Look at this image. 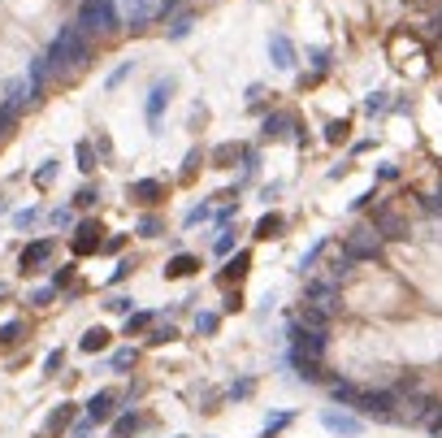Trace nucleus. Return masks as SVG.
I'll use <instances>...</instances> for the list:
<instances>
[{"mask_svg": "<svg viewBox=\"0 0 442 438\" xmlns=\"http://www.w3.org/2000/svg\"><path fill=\"white\" fill-rule=\"evenodd\" d=\"M48 70L53 74H65V70H83L91 61V35H83L78 26H65L61 35L53 39V48H48Z\"/></svg>", "mask_w": 442, "mask_h": 438, "instance_id": "f257e3e1", "label": "nucleus"}, {"mask_svg": "<svg viewBox=\"0 0 442 438\" xmlns=\"http://www.w3.org/2000/svg\"><path fill=\"white\" fill-rule=\"evenodd\" d=\"M399 395H395V386H382V391H373V386H360L356 391V403H351V412H360L365 421H382V426H395L399 421Z\"/></svg>", "mask_w": 442, "mask_h": 438, "instance_id": "f03ea898", "label": "nucleus"}, {"mask_svg": "<svg viewBox=\"0 0 442 438\" xmlns=\"http://www.w3.org/2000/svg\"><path fill=\"white\" fill-rule=\"evenodd\" d=\"M83 35H109V30L122 26V9L118 0H83V9H78V22H74Z\"/></svg>", "mask_w": 442, "mask_h": 438, "instance_id": "7ed1b4c3", "label": "nucleus"}, {"mask_svg": "<svg viewBox=\"0 0 442 438\" xmlns=\"http://www.w3.org/2000/svg\"><path fill=\"white\" fill-rule=\"evenodd\" d=\"M342 252H347L356 265L360 261H378V256H382V239H378L373 226H356V230L342 239Z\"/></svg>", "mask_w": 442, "mask_h": 438, "instance_id": "20e7f679", "label": "nucleus"}, {"mask_svg": "<svg viewBox=\"0 0 442 438\" xmlns=\"http://www.w3.org/2000/svg\"><path fill=\"white\" fill-rule=\"evenodd\" d=\"M174 100V78H156L152 91H147V100H143V118L152 131H160V118H165V109Z\"/></svg>", "mask_w": 442, "mask_h": 438, "instance_id": "39448f33", "label": "nucleus"}, {"mask_svg": "<svg viewBox=\"0 0 442 438\" xmlns=\"http://www.w3.org/2000/svg\"><path fill=\"white\" fill-rule=\"evenodd\" d=\"M269 61H273V70H282V74H291L300 66V48H295V39L286 30H273L269 35Z\"/></svg>", "mask_w": 442, "mask_h": 438, "instance_id": "423d86ee", "label": "nucleus"}, {"mask_svg": "<svg viewBox=\"0 0 442 438\" xmlns=\"http://www.w3.org/2000/svg\"><path fill=\"white\" fill-rule=\"evenodd\" d=\"M321 426L330 430V434H338V438H360V434H365V417H360V412L325 408V412H321Z\"/></svg>", "mask_w": 442, "mask_h": 438, "instance_id": "0eeeda50", "label": "nucleus"}, {"mask_svg": "<svg viewBox=\"0 0 442 438\" xmlns=\"http://www.w3.org/2000/svg\"><path fill=\"white\" fill-rule=\"evenodd\" d=\"M291 131H300V118H295V113H286V109L265 113V122H260V139H265V143L291 139Z\"/></svg>", "mask_w": 442, "mask_h": 438, "instance_id": "6e6552de", "label": "nucleus"}, {"mask_svg": "<svg viewBox=\"0 0 442 438\" xmlns=\"http://www.w3.org/2000/svg\"><path fill=\"white\" fill-rule=\"evenodd\" d=\"M53 252H57V243L53 239H35L30 248L22 252V273H39L48 261H53Z\"/></svg>", "mask_w": 442, "mask_h": 438, "instance_id": "1a4fd4ad", "label": "nucleus"}, {"mask_svg": "<svg viewBox=\"0 0 442 438\" xmlns=\"http://www.w3.org/2000/svg\"><path fill=\"white\" fill-rule=\"evenodd\" d=\"M104 226L100 221H83V226H78V239H74V252L78 256H91V252H100L104 248Z\"/></svg>", "mask_w": 442, "mask_h": 438, "instance_id": "9d476101", "label": "nucleus"}, {"mask_svg": "<svg viewBox=\"0 0 442 438\" xmlns=\"http://www.w3.org/2000/svg\"><path fill=\"white\" fill-rule=\"evenodd\" d=\"M130 204H156L160 196H165V183L160 178H139V183H130Z\"/></svg>", "mask_w": 442, "mask_h": 438, "instance_id": "9b49d317", "label": "nucleus"}, {"mask_svg": "<svg viewBox=\"0 0 442 438\" xmlns=\"http://www.w3.org/2000/svg\"><path fill=\"white\" fill-rule=\"evenodd\" d=\"M113 408H118V395H113V391L91 395V403H87V421H95V426H104V421H113Z\"/></svg>", "mask_w": 442, "mask_h": 438, "instance_id": "f8f14e48", "label": "nucleus"}, {"mask_svg": "<svg viewBox=\"0 0 442 438\" xmlns=\"http://www.w3.org/2000/svg\"><path fill=\"white\" fill-rule=\"evenodd\" d=\"M191 273H200V256L191 252H178L165 261V278H191Z\"/></svg>", "mask_w": 442, "mask_h": 438, "instance_id": "ddd939ff", "label": "nucleus"}, {"mask_svg": "<svg viewBox=\"0 0 442 438\" xmlns=\"http://www.w3.org/2000/svg\"><path fill=\"white\" fill-rule=\"evenodd\" d=\"M282 230H286V217H282V213H265V217L256 221V239H260V243L282 239Z\"/></svg>", "mask_w": 442, "mask_h": 438, "instance_id": "4468645a", "label": "nucleus"}, {"mask_svg": "<svg viewBox=\"0 0 442 438\" xmlns=\"http://www.w3.org/2000/svg\"><path fill=\"white\" fill-rule=\"evenodd\" d=\"M248 265H252V252H239V256H230V265H225V273H221V286H234V278L243 282V273H248Z\"/></svg>", "mask_w": 442, "mask_h": 438, "instance_id": "2eb2a0df", "label": "nucleus"}, {"mask_svg": "<svg viewBox=\"0 0 442 438\" xmlns=\"http://www.w3.org/2000/svg\"><path fill=\"white\" fill-rule=\"evenodd\" d=\"M191 26H195V13H178V18H169V26H165V35H169V44H178V39H187V35H191Z\"/></svg>", "mask_w": 442, "mask_h": 438, "instance_id": "dca6fc26", "label": "nucleus"}, {"mask_svg": "<svg viewBox=\"0 0 442 438\" xmlns=\"http://www.w3.org/2000/svg\"><path fill=\"white\" fill-rule=\"evenodd\" d=\"M291 421H295V412H269L265 426H260V438H277V434L291 426Z\"/></svg>", "mask_w": 442, "mask_h": 438, "instance_id": "f3484780", "label": "nucleus"}, {"mask_svg": "<svg viewBox=\"0 0 442 438\" xmlns=\"http://www.w3.org/2000/svg\"><path fill=\"white\" fill-rule=\"evenodd\" d=\"M109 338H113V334H109L104 326H91V330L83 334V343H78V347H83V352H104V347H109Z\"/></svg>", "mask_w": 442, "mask_h": 438, "instance_id": "a211bd4d", "label": "nucleus"}, {"mask_svg": "<svg viewBox=\"0 0 442 438\" xmlns=\"http://www.w3.org/2000/svg\"><path fill=\"white\" fill-rule=\"evenodd\" d=\"M234 243H239V230H234V226H221L217 239H212V252H217V256H230Z\"/></svg>", "mask_w": 442, "mask_h": 438, "instance_id": "6ab92c4d", "label": "nucleus"}, {"mask_svg": "<svg viewBox=\"0 0 442 438\" xmlns=\"http://www.w3.org/2000/svg\"><path fill=\"white\" fill-rule=\"evenodd\" d=\"M212 213H217V208H212V200H204V204H195L191 213L183 217V230H195V226H200V221H212Z\"/></svg>", "mask_w": 442, "mask_h": 438, "instance_id": "aec40b11", "label": "nucleus"}, {"mask_svg": "<svg viewBox=\"0 0 442 438\" xmlns=\"http://www.w3.org/2000/svg\"><path fill=\"white\" fill-rule=\"evenodd\" d=\"M356 391H360L356 382H330V399L342 403V408H351V403H356Z\"/></svg>", "mask_w": 442, "mask_h": 438, "instance_id": "412c9836", "label": "nucleus"}, {"mask_svg": "<svg viewBox=\"0 0 442 438\" xmlns=\"http://www.w3.org/2000/svg\"><path fill=\"white\" fill-rule=\"evenodd\" d=\"M390 104H395V100H390V91L382 87V91H373V95H365V113H369V118H378V113H386Z\"/></svg>", "mask_w": 442, "mask_h": 438, "instance_id": "4be33fe9", "label": "nucleus"}, {"mask_svg": "<svg viewBox=\"0 0 442 438\" xmlns=\"http://www.w3.org/2000/svg\"><path fill=\"white\" fill-rule=\"evenodd\" d=\"M243 152H248V148H239V143H221V148L212 152V165H217V170H230V161L243 156Z\"/></svg>", "mask_w": 442, "mask_h": 438, "instance_id": "5701e85b", "label": "nucleus"}, {"mask_svg": "<svg viewBox=\"0 0 442 438\" xmlns=\"http://www.w3.org/2000/svg\"><path fill=\"white\" fill-rule=\"evenodd\" d=\"M152 321H156V313H147V308H143V313H130L126 317V334L135 338V334H143L147 326H152Z\"/></svg>", "mask_w": 442, "mask_h": 438, "instance_id": "b1692460", "label": "nucleus"}, {"mask_svg": "<svg viewBox=\"0 0 442 438\" xmlns=\"http://www.w3.org/2000/svg\"><path fill=\"white\" fill-rule=\"evenodd\" d=\"M22 334H26L22 321H9V326H0V347H18V343H22Z\"/></svg>", "mask_w": 442, "mask_h": 438, "instance_id": "393cba45", "label": "nucleus"}, {"mask_svg": "<svg viewBox=\"0 0 442 438\" xmlns=\"http://www.w3.org/2000/svg\"><path fill=\"white\" fill-rule=\"evenodd\" d=\"M325 248H330V239H317V243H313V252H304V261H300V273H313Z\"/></svg>", "mask_w": 442, "mask_h": 438, "instance_id": "a878e982", "label": "nucleus"}, {"mask_svg": "<svg viewBox=\"0 0 442 438\" xmlns=\"http://www.w3.org/2000/svg\"><path fill=\"white\" fill-rule=\"evenodd\" d=\"M308 57H313V78H308V83H317V78L330 70V48H313Z\"/></svg>", "mask_w": 442, "mask_h": 438, "instance_id": "bb28decb", "label": "nucleus"}, {"mask_svg": "<svg viewBox=\"0 0 442 438\" xmlns=\"http://www.w3.org/2000/svg\"><path fill=\"white\" fill-rule=\"evenodd\" d=\"M78 170H83V174H91V170H95V143H91V139L78 143Z\"/></svg>", "mask_w": 442, "mask_h": 438, "instance_id": "cd10ccee", "label": "nucleus"}, {"mask_svg": "<svg viewBox=\"0 0 442 438\" xmlns=\"http://www.w3.org/2000/svg\"><path fill=\"white\" fill-rule=\"evenodd\" d=\"M135 426H139V417H135V412L118 417V421H113V438H130V434H135Z\"/></svg>", "mask_w": 442, "mask_h": 438, "instance_id": "c85d7f7f", "label": "nucleus"}, {"mask_svg": "<svg viewBox=\"0 0 442 438\" xmlns=\"http://www.w3.org/2000/svg\"><path fill=\"white\" fill-rule=\"evenodd\" d=\"M347 135H351V122H347V118H338V122L325 126V139H330V143H342Z\"/></svg>", "mask_w": 442, "mask_h": 438, "instance_id": "c756f323", "label": "nucleus"}, {"mask_svg": "<svg viewBox=\"0 0 442 438\" xmlns=\"http://www.w3.org/2000/svg\"><path fill=\"white\" fill-rule=\"evenodd\" d=\"M217 326H221V313H200L195 317V330L200 334H217Z\"/></svg>", "mask_w": 442, "mask_h": 438, "instance_id": "7c9ffc66", "label": "nucleus"}, {"mask_svg": "<svg viewBox=\"0 0 442 438\" xmlns=\"http://www.w3.org/2000/svg\"><path fill=\"white\" fill-rule=\"evenodd\" d=\"M70 421H74V403H61V412L48 421V434H57L61 426H70Z\"/></svg>", "mask_w": 442, "mask_h": 438, "instance_id": "2f4dec72", "label": "nucleus"}, {"mask_svg": "<svg viewBox=\"0 0 442 438\" xmlns=\"http://www.w3.org/2000/svg\"><path fill=\"white\" fill-rule=\"evenodd\" d=\"M135 230H139L143 239H156V235H160V217H152V213H147V217H139V226H135Z\"/></svg>", "mask_w": 442, "mask_h": 438, "instance_id": "473e14b6", "label": "nucleus"}, {"mask_svg": "<svg viewBox=\"0 0 442 438\" xmlns=\"http://www.w3.org/2000/svg\"><path fill=\"white\" fill-rule=\"evenodd\" d=\"M425 430H430L434 438H442V403H438V408L430 412V421H425Z\"/></svg>", "mask_w": 442, "mask_h": 438, "instance_id": "72a5a7b5", "label": "nucleus"}, {"mask_svg": "<svg viewBox=\"0 0 442 438\" xmlns=\"http://www.w3.org/2000/svg\"><path fill=\"white\" fill-rule=\"evenodd\" d=\"M53 178H57V161H44V170L35 174V183H39V187H48Z\"/></svg>", "mask_w": 442, "mask_h": 438, "instance_id": "f704fd0d", "label": "nucleus"}, {"mask_svg": "<svg viewBox=\"0 0 442 438\" xmlns=\"http://www.w3.org/2000/svg\"><path fill=\"white\" fill-rule=\"evenodd\" d=\"M109 308H113V313H126V317H130V313H135V300H126V295H113V300H109Z\"/></svg>", "mask_w": 442, "mask_h": 438, "instance_id": "c9c22d12", "label": "nucleus"}, {"mask_svg": "<svg viewBox=\"0 0 442 438\" xmlns=\"http://www.w3.org/2000/svg\"><path fill=\"white\" fill-rule=\"evenodd\" d=\"M252 391H256V382H252V378H243V382H234V386H230V395H234V399H248Z\"/></svg>", "mask_w": 442, "mask_h": 438, "instance_id": "e433bc0d", "label": "nucleus"}, {"mask_svg": "<svg viewBox=\"0 0 442 438\" xmlns=\"http://www.w3.org/2000/svg\"><path fill=\"white\" fill-rule=\"evenodd\" d=\"M260 100H265V83H252L248 87V109H260Z\"/></svg>", "mask_w": 442, "mask_h": 438, "instance_id": "4c0bfd02", "label": "nucleus"}, {"mask_svg": "<svg viewBox=\"0 0 442 438\" xmlns=\"http://www.w3.org/2000/svg\"><path fill=\"white\" fill-rule=\"evenodd\" d=\"M70 282H74V265H65V269L53 273V286H70Z\"/></svg>", "mask_w": 442, "mask_h": 438, "instance_id": "58836bf2", "label": "nucleus"}, {"mask_svg": "<svg viewBox=\"0 0 442 438\" xmlns=\"http://www.w3.org/2000/svg\"><path fill=\"white\" fill-rule=\"evenodd\" d=\"M126 74H130V61H126V66H118V70H113V74L104 78V87L113 91V87H118V83H122V78H126Z\"/></svg>", "mask_w": 442, "mask_h": 438, "instance_id": "ea45409f", "label": "nucleus"}, {"mask_svg": "<svg viewBox=\"0 0 442 438\" xmlns=\"http://www.w3.org/2000/svg\"><path fill=\"white\" fill-rule=\"evenodd\" d=\"M74 204H78V208H91V204H95V187H83V191L74 196Z\"/></svg>", "mask_w": 442, "mask_h": 438, "instance_id": "a19ab883", "label": "nucleus"}, {"mask_svg": "<svg viewBox=\"0 0 442 438\" xmlns=\"http://www.w3.org/2000/svg\"><path fill=\"white\" fill-rule=\"evenodd\" d=\"M277 196H282V183H269V187H260V200H265V204H273Z\"/></svg>", "mask_w": 442, "mask_h": 438, "instance_id": "79ce46f5", "label": "nucleus"}, {"mask_svg": "<svg viewBox=\"0 0 442 438\" xmlns=\"http://www.w3.org/2000/svg\"><path fill=\"white\" fill-rule=\"evenodd\" d=\"M378 178H382V183H395V178H399V165H390V161H386V165H378Z\"/></svg>", "mask_w": 442, "mask_h": 438, "instance_id": "37998d69", "label": "nucleus"}, {"mask_svg": "<svg viewBox=\"0 0 442 438\" xmlns=\"http://www.w3.org/2000/svg\"><path fill=\"white\" fill-rule=\"evenodd\" d=\"M174 338H178V330H174V326H169V330H165V326H160V330L152 334V343H174Z\"/></svg>", "mask_w": 442, "mask_h": 438, "instance_id": "c03bdc74", "label": "nucleus"}, {"mask_svg": "<svg viewBox=\"0 0 442 438\" xmlns=\"http://www.w3.org/2000/svg\"><path fill=\"white\" fill-rule=\"evenodd\" d=\"M61 365H65V352H53V356H48V361H44V369H48V373H57Z\"/></svg>", "mask_w": 442, "mask_h": 438, "instance_id": "a18cd8bd", "label": "nucleus"}, {"mask_svg": "<svg viewBox=\"0 0 442 438\" xmlns=\"http://www.w3.org/2000/svg\"><path fill=\"white\" fill-rule=\"evenodd\" d=\"M130 361H135V352H118V356H113V369H126Z\"/></svg>", "mask_w": 442, "mask_h": 438, "instance_id": "49530a36", "label": "nucleus"}, {"mask_svg": "<svg viewBox=\"0 0 442 438\" xmlns=\"http://www.w3.org/2000/svg\"><path fill=\"white\" fill-rule=\"evenodd\" d=\"M130 269H135V265L122 261V265H118V273H113V282H126V278H130Z\"/></svg>", "mask_w": 442, "mask_h": 438, "instance_id": "de8ad7c7", "label": "nucleus"}, {"mask_svg": "<svg viewBox=\"0 0 442 438\" xmlns=\"http://www.w3.org/2000/svg\"><path fill=\"white\" fill-rule=\"evenodd\" d=\"M35 217H39V208H26V213H18V226H30Z\"/></svg>", "mask_w": 442, "mask_h": 438, "instance_id": "09e8293b", "label": "nucleus"}, {"mask_svg": "<svg viewBox=\"0 0 442 438\" xmlns=\"http://www.w3.org/2000/svg\"><path fill=\"white\" fill-rule=\"evenodd\" d=\"M0 213H5V200H0Z\"/></svg>", "mask_w": 442, "mask_h": 438, "instance_id": "8fccbe9b", "label": "nucleus"}, {"mask_svg": "<svg viewBox=\"0 0 442 438\" xmlns=\"http://www.w3.org/2000/svg\"><path fill=\"white\" fill-rule=\"evenodd\" d=\"M178 438H183V434H178Z\"/></svg>", "mask_w": 442, "mask_h": 438, "instance_id": "3c124183", "label": "nucleus"}]
</instances>
